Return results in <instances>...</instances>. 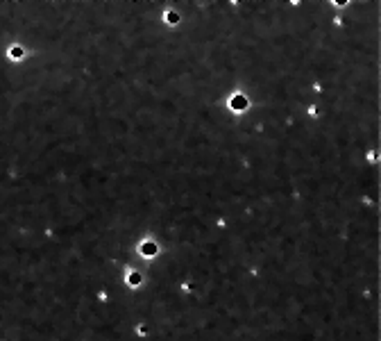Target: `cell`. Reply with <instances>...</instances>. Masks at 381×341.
Returning <instances> with one entry per match:
<instances>
[{
	"instance_id": "obj_1",
	"label": "cell",
	"mask_w": 381,
	"mask_h": 341,
	"mask_svg": "<svg viewBox=\"0 0 381 341\" xmlns=\"http://www.w3.org/2000/svg\"><path fill=\"white\" fill-rule=\"evenodd\" d=\"M232 105H234V107H245V98H234Z\"/></svg>"
}]
</instances>
